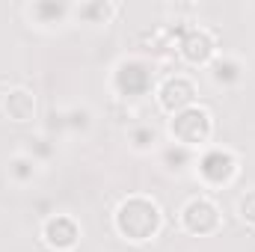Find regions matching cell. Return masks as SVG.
<instances>
[{"label": "cell", "instance_id": "8992f818", "mask_svg": "<svg viewBox=\"0 0 255 252\" xmlns=\"http://www.w3.org/2000/svg\"><path fill=\"white\" fill-rule=\"evenodd\" d=\"M9 110H12V116L18 119V122H24L30 113H33V101L24 95V92H15V95H9V104H6Z\"/></svg>", "mask_w": 255, "mask_h": 252}, {"label": "cell", "instance_id": "5b68a950", "mask_svg": "<svg viewBox=\"0 0 255 252\" xmlns=\"http://www.w3.org/2000/svg\"><path fill=\"white\" fill-rule=\"evenodd\" d=\"M190 98H193V89L184 80H175V83H169V86L163 89V104H166V107H181V104H187Z\"/></svg>", "mask_w": 255, "mask_h": 252}, {"label": "cell", "instance_id": "277c9868", "mask_svg": "<svg viewBox=\"0 0 255 252\" xmlns=\"http://www.w3.org/2000/svg\"><path fill=\"white\" fill-rule=\"evenodd\" d=\"M202 172H205L208 178H214V181H223V178H229V175H232V157H229V154L214 151V154H208V157H205Z\"/></svg>", "mask_w": 255, "mask_h": 252}, {"label": "cell", "instance_id": "7a4b0ae2", "mask_svg": "<svg viewBox=\"0 0 255 252\" xmlns=\"http://www.w3.org/2000/svg\"><path fill=\"white\" fill-rule=\"evenodd\" d=\"M175 136L178 139H184V142H199V139H205L208 136V116L205 113H199V110H190V113H181L178 119H175Z\"/></svg>", "mask_w": 255, "mask_h": 252}, {"label": "cell", "instance_id": "52a82bcc", "mask_svg": "<svg viewBox=\"0 0 255 252\" xmlns=\"http://www.w3.org/2000/svg\"><path fill=\"white\" fill-rule=\"evenodd\" d=\"M241 211H244V217L255 220V193H253V196H247V199L241 202Z\"/></svg>", "mask_w": 255, "mask_h": 252}, {"label": "cell", "instance_id": "6da1fadb", "mask_svg": "<svg viewBox=\"0 0 255 252\" xmlns=\"http://www.w3.org/2000/svg\"><path fill=\"white\" fill-rule=\"evenodd\" d=\"M119 229L133 241H145L157 229V208L145 199H130L119 211Z\"/></svg>", "mask_w": 255, "mask_h": 252}, {"label": "cell", "instance_id": "3957f363", "mask_svg": "<svg viewBox=\"0 0 255 252\" xmlns=\"http://www.w3.org/2000/svg\"><path fill=\"white\" fill-rule=\"evenodd\" d=\"M184 220H187V226L193 232H211L217 226V211L208 202H193L187 208V214H184Z\"/></svg>", "mask_w": 255, "mask_h": 252}]
</instances>
